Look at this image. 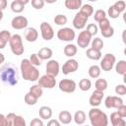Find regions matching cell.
<instances>
[{
	"label": "cell",
	"mask_w": 126,
	"mask_h": 126,
	"mask_svg": "<svg viewBox=\"0 0 126 126\" xmlns=\"http://www.w3.org/2000/svg\"><path fill=\"white\" fill-rule=\"evenodd\" d=\"M0 81L10 86L17 85L19 82V71L17 66L11 62L3 63L0 67Z\"/></svg>",
	"instance_id": "6da1fadb"
},
{
	"label": "cell",
	"mask_w": 126,
	"mask_h": 126,
	"mask_svg": "<svg viewBox=\"0 0 126 126\" xmlns=\"http://www.w3.org/2000/svg\"><path fill=\"white\" fill-rule=\"evenodd\" d=\"M20 70L22 73V77L24 80L29 82H35L39 78V71L37 67L32 65L29 59H23L21 61Z\"/></svg>",
	"instance_id": "7a4b0ae2"
},
{
	"label": "cell",
	"mask_w": 126,
	"mask_h": 126,
	"mask_svg": "<svg viewBox=\"0 0 126 126\" xmlns=\"http://www.w3.org/2000/svg\"><path fill=\"white\" fill-rule=\"evenodd\" d=\"M89 119L93 126H107L108 117L105 112L97 107H93L89 111Z\"/></svg>",
	"instance_id": "3957f363"
},
{
	"label": "cell",
	"mask_w": 126,
	"mask_h": 126,
	"mask_svg": "<svg viewBox=\"0 0 126 126\" xmlns=\"http://www.w3.org/2000/svg\"><path fill=\"white\" fill-rule=\"evenodd\" d=\"M9 45H10V48H11V51L14 55H17V56H20L24 53L25 51V47H24V44H23V39H22V36L18 33H15L11 36L10 40H9Z\"/></svg>",
	"instance_id": "277c9868"
},
{
	"label": "cell",
	"mask_w": 126,
	"mask_h": 126,
	"mask_svg": "<svg viewBox=\"0 0 126 126\" xmlns=\"http://www.w3.org/2000/svg\"><path fill=\"white\" fill-rule=\"evenodd\" d=\"M115 62H116V57H115V55H113L112 53H106V54L102 57V59H101V61H100L99 67H100V69H101L102 71L109 72V71H111L112 68L114 67Z\"/></svg>",
	"instance_id": "5b68a950"
},
{
	"label": "cell",
	"mask_w": 126,
	"mask_h": 126,
	"mask_svg": "<svg viewBox=\"0 0 126 126\" xmlns=\"http://www.w3.org/2000/svg\"><path fill=\"white\" fill-rule=\"evenodd\" d=\"M56 35H57V38L59 40L70 42L75 38L76 33H75V31L71 28H62V29L58 30Z\"/></svg>",
	"instance_id": "8992f818"
},
{
	"label": "cell",
	"mask_w": 126,
	"mask_h": 126,
	"mask_svg": "<svg viewBox=\"0 0 126 126\" xmlns=\"http://www.w3.org/2000/svg\"><path fill=\"white\" fill-rule=\"evenodd\" d=\"M37 84L42 89H53L56 86V79H55V77H53L51 75L44 74L38 78Z\"/></svg>",
	"instance_id": "52a82bcc"
},
{
	"label": "cell",
	"mask_w": 126,
	"mask_h": 126,
	"mask_svg": "<svg viewBox=\"0 0 126 126\" xmlns=\"http://www.w3.org/2000/svg\"><path fill=\"white\" fill-rule=\"evenodd\" d=\"M58 87H59V90L61 92L71 94V93H74L76 91L77 84H76V82L74 80H71V79H62L59 82Z\"/></svg>",
	"instance_id": "ba28073f"
},
{
	"label": "cell",
	"mask_w": 126,
	"mask_h": 126,
	"mask_svg": "<svg viewBox=\"0 0 126 126\" xmlns=\"http://www.w3.org/2000/svg\"><path fill=\"white\" fill-rule=\"evenodd\" d=\"M40 34H41V37L44 39V40H50L53 38L54 36V31H53V28L51 27V25L47 22H42L40 24Z\"/></svg>",
	"instance_id": "9c48e42d"
},
{
	"label": "cell",
	"mask_w": 126,
	"mask_h": 126,
	"mask_svg": "<svg viewBox=\"0 0 126 126\" xmlns=\"http://www.w3.org/2000/svg\"><path fill=\"white\" fill-rule=\"evenodd\" d=\"M78 68H79V63H78V61H77L76 59H74V58H70V59H68V60L63 64L61 70H62V73H63L64 75H68V74H70V73L76 72V71L78 70Z\"/></svg>",
	"instance_id": "30bf717a"
},
{
	"label": "cell",
	"mask_w": 126,
	"mask_h": 126,
	"mask_svg": "<svg viewBox=\"0 0 126 126\" xmlns=\"http://www.w3.org/2000/svg\"><path fill=\"white\" fill-rule=\"evenodd\" d=\"M91 40H92V35L89 33L87 30H85L79 33L77 37V44L81 48H87L91 43Z\"/></svg>",
	"instance_id": "8fae6325"
},
{
	"label": "cell",
	"mask_w": 126,
	"mask_h": 126,
	"mask_svg": "<svg viewBox=\"0 0 126 126\" xmlns=\"http://www.w3.org/2000/svg\"><path fill=\"white\" fill-rule=\"evenodd\" d=\"M124 102H123V99L120 97V96H116V95H108L105 97L104 99V105L106 108L110 109V108H117L118 106L122 105Z\"/></svg>",
	"instance_id": "7c38bea8"
},
{
	"label": "cell",
	"mask_w": 126,
	"mask_h": 126,
	"mask_svg": "<svg viewBox=\"0 0 126 126\" xmlns=\"http://www.w3.org/2000/svg\"><path fill=\"white\" fill-rule=\"evenodd\" d=\"M89 20V17L85 16L84 14H82L80 11L75 15L74 19H73V27L77 30H83L86 25H87V22Z\"/></svg>",
	"instance_id": "4fadbf2b"
},
{
	"label": "cell",
	"mask_w": 126,
	"mask_h": 126,
	"mask_svg": "<svg viewBox=\"0 0 126 126\" xmlns=\"http://www.w3.org/2000/svg\"><path fill=\"white\" fill-rule=\"evenodd\" d=\"M28 19L24 16H16L11 21V26L14 30H24L28 27Z\"/></svg>",
	"instance_id": "5bb4252c"
},
{
	"label": "cell",
	"mask_w": 126,
	"mask_h": 126,
	"mask_svg": "<svg viewBox=\"0 0 126 126\" xmlns=\"http://www.w3.org/2000/svg\"><path fill=\"white\" fill-rule=\"evenodd\" d=\"M103 95H104V94H103L102 91L94 90V91L92 93V94H91V96H90V98H89L90 104H91L93 107H97L98 105H100L101 100H102V98H103Z\"/></svg>",
	"instance_id": "9a60e30c"
},
{
	"label": "cell",
	"mask_w": 126,
	"mask_h": 126,
	"mask_svg": "<svg viewBox=\"0 0 126 126\" xmlns=\"http://www.w3.org/2000/svg\"><path fill=\"white\" fill-rule=\"evenodd\" d=\"M60 71V65L58 63V61L54 60V59H50L47 61L46 63V74L51 75L53 77H56L59 74Z\"/></svg>",
	"instance_id": "2e32d148"
},
{
	"label": "cell",
	"mask_w": 126,
	"mask_h": 126,
	"mask_svg": "<svg viewBox=\"0 0 126 126\" xmlns=\"http://www.w3.org/2000/svg\"><path fill=\"white\" fill-rule=\"evenodd\" d=\"M25 38L29 42H34L38 38V32L34 28H28L25 32Z\"/></svg>",
	"instance_id": "e0dca14e"
},
{
	"label": "cell",
	"mask_w": 126,
	"mask_h": 126,
	"mask_svg": "<svg viewBox=\"0 0 126 126\" xmlns=\"http://www.w3.org/2000/svg\"><path fill=\"white\" fill-rule=\"evenodd\" d=\"M110 122L112 126H124L126 124L123 117H121L117 111H114L110 114Z\"/></svg>",
	"instance_id": "ac0fdd59"
},
{
	"label": "cell",
	"mask_w": 126,
	"mask_h": 126,
	"mask_svg": "<svg viewBox=\"0 0 126 126\" xmlns=\"http://www.w3.org/2000/svg\"><path fill=\"white\" fill-rule=\"evenodd\" d=\"M86 55L89 59L91 60H94V61H97L101 58V50H97V49H94L93 47H90L87 49L86 51Z\"/></svg>",
	"instance_id": "d6986e66"
},
{
	"label": "cell",
	"mask_w": 126,
	"mask_h": 126,
	"mask_svg": "<svg viewBox=\"0 0 126 126\" xmlns=\"http://www.w3.org/2000/svg\"><path fill=\"white\" fill-rule=\"evenodd\" d=\"M38 114H39V117L43 120H49L52 116V109L49 107V106H46V105H42L39 107V110H38Z\"/></svg>",
	"instance_id": "ffe728a7"
},
{
	"label": "cell",
	"mask_w": 126,
	"mask_h": 126,
	"mask_svg": "<svg viewBox=\"0 0 126 126\" xmlns=\"http://www.w3.org/2000/svg\"><path fill=\"white\" fill-rule=\"evenodd\" d=\"M58 120L61 124H69L73 120V116L68 110H62L58 114Z\"/></svg>",
	"instance_id": "44dd1931"
},
{
	"label": "cell",
	"mask_w": 126,
	"mask_h": 126,
	"mask_svg": "<svg viewBox=\"0 0 126 126\" xmlns=\"http://www.w3.org/2000/svg\"><path fill=\"white\" fill-rule=\"evenodd\" d=\"M11 36H12V34L9 31L4 30V31L0 32V49H3V48L6 47V45L9 42Z\"/></svg>",
	"instance_id": "7402d4cb"
},
{
	"label": "cell",
	"mask_w": 126,
	"mask_h": 126,
	"mask_svg": "<svg viewBox=\"0 0 126 126\" xmlns=\"http://www.w3.org/2000/svg\"><path fill=\"white\" fill-rule=\"evenodd\" d=\"M37 55L41 60H49L53 55V51L49 47H42L38 50Z\"/></svg>",
	"instance_id": "603a6c76"
},
{
	"label": "cell",
	"mask_w": 126,
	"mask_h": 126,
	"mask_svg": "<svg viewBox=\"0 0 126 126\" xmlns=\"http://www.w3.org/2000/svg\"><path fill=\"white\" fill-rule=\"evenodd\" d=\"M64 5L69 10H79L83 5L82 0H65Z\"/></svg>",
	"instance_id": "cb8c5ba5"
},
{
	"label": "cell",
	"mask_w": 126,
	"mask_h": 126,
	"mask_svg": "<svg viewBox=\"0 0 126 126\" xmlns=\"http://www.w3.org/2000/svg\"><path fill=\"white\" fill-rule=\"evenodd\" d=\"M63 51H64V54H65L67 57L72 58V57H74V56L76 55V53H77V51H78V47H77L75 44H73V43H68V44L64 47Z\"/></svg>",
	"instance_id": "d4e9b609"
},
{
	"label": "cell",
	"mask_w": 126,
	"mask_h": 126,
	"mask_svg": "<svg viewBox=\"0 0 126 126\" xmlns=\"http://www.w3.org/2000/svg\"><path fill=\"white\" fill-rule=\"evenodd\" d=\"M86 118H87L86 113H85L83 110H77V111L75 112L74 116H73V120H74L75 123L78 124V125L84 124V123L86 122Z\"/></svg>",
	"instance_id": "484cf974"
},
{
	"label": "cell",
	"mask_w": 126,
	"mask_h": 126,
	"mask_svg": "<svg viewBox=\"0 0 126 126\" xmlns=\"http://www.w3.org/2000/svg\"><path fill=\"white\" fill-rule=\"evenodd\" d=\"M115 71L117 74L125 76L126 75V61L119 60L117 63L115 62Z\"/></svg>",
	"instance_id": "4316f807"
},
{
	"label": "cell",
	"mask_w": 126,
	"mask_h": 126,
	"mask_svg": "<svg viewBox=\"0 0 126 126\" xmlns=\"http://www.w3.org/2000/svg\"><path fill=\"white\" fill-rule=\"evenodd\" d=\"M88 72H89V75H90L91 78L96 79V78H98V77L100 76V74H101V69H100V67H99L98 65H92V66L89 68Z\"/></svg>",
	"instance_id": "83f0119b"
},
{
	"label": "cell",
	"mask_w": 126,
	"mask_h": 126,
	"mask_svg": "<svg viewBox=\"0 0 126 126\" xmlns=\"http://www.w3.org/2000/svg\"><path fill=\"white\" fill-rule=\"evenodd\" d=\"M94 87H95V90L104 92V91L107 89V87H108V83H107V81H106L105 79L99 78V79H97V80L95 81Z\"/></svg>",
	"instance_id": "f1b7e54d"
},
{
	"label": "cell",
	"mask_w": 126,
	"mask_h": 126,
	"mask_svg": "<svg viewBox=\"0 0 126 126\" xmlns=\"http://www.w3.org/2000/svg\"><path fill=\"white\" fill-rule=\"evenodd\" d=\"M10 7H11V10H12L14 13H16V14L22 13V12L24 11V9H25V5H23L22 3H20V2L17 1V0H14V1L11 3Z\"/></svg>",
	"instance_id": "f546056e"
},
{
	"label": "cell",
	"mask_w": 126,
	"mask_h": 126,
	"mask_svg": "<svg viewBox=\"0 0 126 126\" xmlns=\"http://www.w3.org/2000/svg\"><path fill=\"white\" fill-rule=\"evenodd\" d=\"M32 94H33V95H35L36 97H40L41 95H42V94H43V89L38 85V84H36V85H32L31 88H30V91H29Z\"/></svg>",
	"instance_id": "4dcf8cb0"
},
{
	"label": "cell",
	"mask_w": 126,
	"mask_h": 126,
	"mask_svg": "<svg viewBox=\"0 0 126 126\" xmlns=\"http://www.w3.org/2000/svg\"><path fill=\"white\" fill-rule=\"evenodd\" d=\"M37 99H38V97H36L35 95L32 94L30 92L27 93L25 94V97H24V100L28 105H35L36 102H37Z\"/></svg>",
	"instance_id": "1f68e13d"
},
{
	"label": "cell",
	"mask_w": 126,
	"mask_h": 126,
	"mask_svg": "<svg viewBox=\"0 0 126 126\" xmlns=\"http://www.w3.org/2000/svg\"><path fill=\"white\" fill-rule=\"evenodd\" d=\"M80 12L82 14H84L85 16L90 17V16H92L94 14V7L92 5H90V4H84L80 8Z\"/></svg>",
	"instance_id": "d6a6232c"
},
{
	"label": "cell",
	"mask_w": 126,
	"mask_h": 126,
	"mask_svg": "<svg viewBox=\"0 0 126 126\" xmlns=\"http://www.w3.org/2000/svg\"><path fill=\"white\" fill-rule=\"evenodd\" d=\"M92 88V82L89 79H82L79 82V89L83 92H87Z\"/></svg>",
	"instance_id": "836d02e7"
},
{
	"label": "cell",
	"mask_w": 126,
	"mask_h": 126,
	"mask_svg": "<svg viewBox=\"0 0 126 126\" xmlns=\"http://www.w3.org/2000/svg\"><path fill=\"white\" fill-rule=\"evenodd\" d=\"M53 21H54V23H55L56 25H58V26H64V25L67 24L68 18H67V16H65V15H63V14H58V15H56V16L54 17Z\"/></svg>",
	"instance_id": "e575fe53"
},
{
	"label": "cell",
	"mask_w": 126,
	"mask_h": 126,
	"mask_svg": "<svg viewBox=\"0 0 126 126\" xmlns=\"http://www.w3.org/2000/svg\"><path fill=\"white\" fill-rule=\"evenodd\" d=\"M92 42V47L94 48V49H97V50H101L103 48V40L99 37H94L93 40H91Z\"/></svg>",
	"instance_id": "d590c367"
},
{
	"label": "cell",
	"mask_w": 126,
	"mask_h": 126,
	"mask_svg": "<svg viewBox=\"0 0 126 126\" xmlns=\"http://www.w3.org/2000/svg\"><path fill=\"white\" fill-rule=\"evenodd\" d=\"M29 60H30V62H31L32 65H34L35 67L40 66V65H41V61H42V60H41V59L38 57L37 53H32V54L30 56Z\"/></svg>",
	"instance_id": "8d00e7d4"
},
{
	"label": "cell",
	"mask_w": 126,
	"mask_h": 126,
	"mask_svg": "<svg viewBox=\"0 0 126 126\" xmlns=\"http://www.w3.org/2000/svg\"><path fill=\"white\" fill-rule=\"evenodd\" d=\"M107 14H108V16H109L111 19H117V18L120 16V14H121V13H120L117 9H115V8L113 7V5H111V6H109V7H108Z\"/></svg>",
	"instance_id": "74e56055"
},
{
	"label": "cell",
	"mask_w": 126,
	"mask_h": 126,
	"mask_svg": "<svg viewBox=\"0 0 126 126\" xmlns=\"http://www.w3.org/2000/svg\"><path fill=\"white\" fill-rule=\"evenodd\" d=\"M106 17V12L104 11V10H102V9H98V10H96L95 12H94V21L95 22H99L100 20H102L103 18H105Z\"/></svg>",
	"instance_id": "f35d334b"
},
{
	"label": "cell",
	"mask_w": 126,
	"mask_h": 126,
	"mask_svg": "<svg viewBox=\"0 0 126 126\" xmlns=\"http://www.w3.org/2000/svg\"><path fill=\"white\" fill-rule=\"evenodd\" d=\"M113 7H114L115 9H117L120 13H122V12H124V11H125L126 3H125V1H124V0H118V1H116V2L113 4Z\"/></svg>",
	"instance_id": "ab89813d"
},
{
	"label": "cell",
	"mask_w": 126,
	"mask_h": 126,
	"mask_svg": "<svg viewBox=\"0 0 126 126\" xmlns=\"http://www.w3.org/2000/svg\"><path fill=\"white\" fill-rule=\"evenodd\" d=\"M111 25H110V23H109V20L105 17V18H103L102 20H100L99 22H98V29L100 30V32L101 31H103V30H105V29H107L108 27H110Z\"/></svg>",
	"instance_id": "60d3db41"
},
{
	"label": "cell",
	"mask_w": 126,
	"mask_h": 126,
	"mask_svg": "<svg viewBox=\"0 0 126 126\" xmlns=\"http://www.w3.org/2000/svg\"><path fill=\"white\" fill-rule=\"evenodd\" d=\"M100 32H101V34H102L103 37H105V38H109V37H111V36L114 34V29H113L112 26H110V27H108L107 29L101 31Z\"/></svg>",
	"instance_id": "b9f144b4"
},
{
	"label": "cell",
	"mask_w": 126,
	"mask_h": 126,
	"mask_svg": "<svg viewBox=\"0 0 126 126\" xmlns=\"http://www.w3.org/2000/svg\"><path fill=\"white\" fill-rule=\"evenodd\" d=\"M87 31L89 32V33H90L92 36H94V35H95V34L97 33V32H98V27H97L95 24H89V25L87 26Z\"/></svg>",
	"instance_id": "7bdbcfd3"
},
{
	"label": "cell",
	"mask_w": 126,
	"mask_h": 126,
	"mask_svg": "<svg viewBox=\"0 0 126 126\" xmlns=\"http://www.w3.org/2000/svg\"><path fill=\"white\" fill-rule=\"evenodd\" d=\"M114 91H115V94H118L119 96L126 94V87H125V85H123V84L117 85V86L115 87V90H114Z\"/></svg>",
	"instance_id": "ee69618b"
},
{
	"label": "cell",
	"mask_w": 126,
	"mask_h": 126,
	"mask_svg": "<svg viewBox=\"0 0 126 126\" xmlns=\"http://www.w3.org/2000/svg\"><path fill=\"white\" fill-rule=\"evenodd\" d=\"M31 2H32V6L36 10L42 9L45 4L44 0H31Z\"/></svg>",
	"instance_id": "f6af8a7d"
},
{
	"label": "cell",
	"mask_w": 126,
	"mask_h": 126,
	"mask_svg": "<svg viewBox=\"0 0 126 126\" xmlns=\"http://www.w3.org/2000/svg\"><path fill=\"white\" fill-rule=\"evenodd\" d=\"M26 120L21 115H16L14 120V126H26Z\"/></svg>",
	"instance_id": "bcb514c9"
},
{
	"label": "cell",
	"mask_w": 126,
	"mask_h": 126,
	"mask_svg": "<svg viewBox=\"0 0 126 126\" xmlns=\"http://www.w3.org/2000/svg\"><path fill=\"white\" fill-rule=\"evenodd\" d=\"M16 114L13 112H10L6 115V120H7V126H14V120H15Z\"/></svg>",
	"instance_id": "7dc6e473"
},
{
	"label": "cell",
	"mask_w": 126,
	"mask_h": 126,
	"mask_svg": "<svg viewBox=\"0 0 126 126\" xmlns=\"http://www.w3.org/2000/svg\"><path fill=\"white\" fill-rule=\"evenodd\" d=\"M116 109H117L118 114H119L121 117H123V118H125V117H126V105H125L124 103H123L122 105L118 106Z\"/></svg>",
	"instance_id": "c3c4849f"
},
{
	"label": "cell",
	"mask_w": 126,
	"mask_h": 126,
	"mask_svg": "<svg viewBox=\"0 0 126 126\" xmlns=\"http://www.w3.org/2000/svg\"><path fill=\"white\" fill-rule=\"evenodd\" d=\"M31 126H43V121L39 118H33L31 123H30Z\"/></svg>",
	"instance_id": "681fc988"
},
{
	"label": "cell",
	"mask_w": 126,
	"mask_h": 126,
	"mask_svg": "<svg viewBox=\"0 0 126 126\" xmlns=\"http://www.w3.org/2000/svg\"><path fill=\"white\" fill-rule=\"evenodd\" d=\"M60 122L59 120H55V119H49V121L47 122L48 126H60Z\"/></svg>",
	"instance_id": "f907efd6"
},
{
	"label": "cell",
	"mask_w": 126,
	"mask_h": 126,
	"mask_svg": "<svg viewBox=\"0 0 126 126\" xmlns=\"http://www.w3.org/2000/svg\"><path fill=\"white\" fill-rule=\"evenodd\" d=\"M0 126H7V120L6 116L2 113H0Z\"/></svg>",
	"instance_id": "816d5d0a"
},
{
	"label": "cell",
	"mask_w": 126,
	"mask_h": 126,
	"mask_svg": "<svg viewBox=\"0 0 126 126\" xmlns=\"http://www.w3.org/2000/svg\"><path fill=\"white\" fill-rule=\"evenodd\" d=\"M8 6V2L7 0H0V10H4L6 9Z\"/></svg>",
	"instance_id": "f5cc1de1"
},
{
	"label": "cell",
	"mask_w": 126,
	"mask_h": 126,
	"mask_svg": "<svg viewBox=\"0 0 126 126\" xmlns=\"http://www.w3.org/2000/svg\"><path fill=\"white\" fill-rule=\"evenodd\" d=\"M4 62H5V56L3 53L0 52V65H2Z\"/></svg>",
	"instance_id": "db71d44e"
},
{
	"label": "cell",
	"mask_w": 126,
	"mask_h": 126,
	"mask_svg": "<svg viewBox=\"0 0 126 126\" xmlns=\"http://www.w3.org/2000/svg\"><path fill=\"white\" fill-rule=\"evenodd\" d=\"M17 1H19V2H20V3H22L23 5H26V4H28L31 0H17Z\"/></svg>",
	"instance_id": "11a10c76"
},
{
	"label": "cell",
	"mask_w": 126,
	"mask_h": 126,
	"mask_svg": "<svg viewBox=\"0 0 126 126\" xmlns=\"http://www.w3.org/2000/svg\"><path fill=\"white\" fill-rule=\"evenodd\" d=\"M57 0H44V2L45 3H48V4H53V3H55Z\"/></svg>",
	"instance_id": "9f6ffc18"
},
{
	"label": "cell",
	"mask_w": 126,
	"mask_h": 126,
	"mask_svg": "<svg viewBox=\"0 0 126 126\" xmlns=\"http://www.w3.org/2000/svg\"><path fill=\"white\" fill-rule=\"evenodd\" d=\"M3 19V10H0V21Z\"/></svg>",
	"instance_id": "6f0895ef"
},
{
	"label": "cell",
	"mask_w": 126,
	"mask_h": 126,
	"mask_svg": "<svg viewBox=\"0 0 126 126\" xmlns=\"http://www.w3.org/2000/svg\"><path fill=\"white\" fill-rule=\"evenodd\" d=\"M88 1H90V2H95V1H97V0H88Z\"/></svg>",
	"instance_id": "680465c9"
},
{
	"label": "cell",
	"mask_w": 126,
	"mask_h": 126,
	"mask_svg": "<svg viewBox=\"0 0 126 126\" xmlns=\"http://www.w3.org/2000/svg\"><path fill=\"white\" fill-rule=\"evenodd\" d=\"M0 94H1V91H0Z\"/></svg>",
	"instance_id": "91938a15"
}]
</instances>
